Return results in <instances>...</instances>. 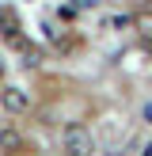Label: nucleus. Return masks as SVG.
<instances>
[{"label": "nucleus", "mask_w": 152, "mask_h": 156, "mask_svg": "<svg viewBox=\"0 0 152 156\" xmlns=\"http://www.w3.org/2000/svg\"><path fill=\"white\" fill-rule=\"evenodd\" d=\"M61 145H65V152H72V156H91L95 152V137H91L88 126H65Z\"/></svg>", "instance_id": "nucleus-1"}, {"label": "nucleus", "mask_w": 152, "mask_h": 156, "mask_svg": "<svg viewBox=\"0 0 152 156\" xmlns=\"http://www.w3.org/2000/svg\"><path fill=\"white\" fill-rule=\"evenodd\" d=\"M0 107H4L8 114H23V111L30 107V95H27L23 88H15V84H8V88L0 91Z\"/></svg>", "instance_id": "nucleus-2"}, {"label": "nucleus", "mask_w": 152, "mask_h": 156, "mask_svg": "<svg viewBox=\"0 0 152 156\" xmlns=\"http://www.w3.org/2000/svg\"><path fill=\"white\" fill-rule=\"evenodd\" d=\"M0 27H4L8 38H19V19H15L12 8H0Z\"/></svg>", "instance_id": "nucleus-3"}, {"label": "nucleus", "mask_w": 152, "mask_h": 156, "mask_svg": "<svg viewBox=\"0 0 152 156\" xmlns=\"http://www.w3.org/2000/svg\"><path fill=\"white\" fill-rule=\"evenodd\" d=\"M133 30L144 38V42H152V12H141V15H133Z\"/></svg>", "instance_id": "nucleus-4"}, {"label": "nucleus", "mask_w": 152, "mask_h": 156, "mask_svg": "<svg viewBox=\"0 0 152 156\" xmlns=\"http://www.w3.org/2000/svg\"><path fill=\"white\" fill-rule=\"evenodd\" d=\"M19 145H23L19 133H12V129H4V133H0V149H19Z\"/></svg>", "instance_id": "nucleus-5"}, {"label": "nucleus", "mask_w": 152, "mask_h": 156, "mask_svg": "<svg viewBox=\"0 0 152 156\" xmlns=\"http://www.w3.org/2000/svg\"><path fill=\"white\" fill-rule=\"evenodd\" d=\"M144 156H152V141H148V145H144Z\"/></svg>", "instance_id": "nucleus-6"}, {"label": "nucleus", "mask_w": 152, "mask_h": 156, "mask_svg": "<svg viewBox=\"0 0 152 156\" xmlns=\"http://www.w3.org/2000/svg\"><path fill=\"white\" fill-rule=\"evenodd\" d=\"M0 76H4V61H0Z\"/></svg>", "instance_id": "nucleus-7"}]
</instances>
